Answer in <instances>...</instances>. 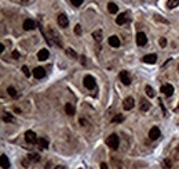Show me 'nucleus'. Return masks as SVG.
Returning a JSON list of instances; mask_svg holds the SVG:
<instances>
[{"mask_svg": "<svg viewBox=\"0 0 179 169\" xmlns=\"http://www.w3.org/2000/svg\"><path fill=\"white\" fill-rule=\"evenodd\" d=\"M106 144L110 147V148L116 150L117 147H119V136H117V134H114V133H113V134H110V136L106 139Z\"/></svg>", "mask_w": 179, "mask_h": 169, "instance_id": "f257e3e1", "label": "nucleus"}, {"mask_svg": "<svg viewBox=\"0 0 179 169\" xmlns=\"http://www.w3.org/2000/svg\"><path fill=\"white\" fill-rule=\"evenodd\" d=\"M83 83H84V86L88 89V90H92L95 87V79L91 76V75H87L84 78V81H83Z\"/></svg>", "mask_w": 179, "mask_h": 169, "instance_id": "f03ea898", "label": "nucleus"}, {"mask_svg": "<svg viewBox=\"0 0 179 169\" xmlns=\"http://www.w3.org/2000/svg\"><path fill=\"white\" fill-rule=\"evenodd\" d=\"M25 140H26L29 144H36L37 143V137H36V133L32 132V130H28L26 133H25Z\"/></svg>", "mask_w": 179, "mask_h": 169, "instance_id": "7ed1b4c3", "label": "nucleus"}, {"mask_svg": "<svg viewBox=\"0 0 179 169\" xmlns=\"http://www.w3.org/2000/svg\"><path fill=\"white\" fill-rule=\"evenodd\" d=\"M161 91H163L167 97H171L172 94H174V86H172V85H170V83L163 85V86H161Z\"/></svg>", "mask_w": 179, "mask_h": 169, "instance_id": "20e7f679", "label": "nucleus"}, {"mask_svg": "<svg viewBox=\"0 0 179 169\" xmlns=\"http://www.w3.org/2000/svg\"><path fill=\"white\" fill-rule=\"evenodd\" d=\"M33 76H35L36 79H41L45 76V69L43 68V67H37V68L33 69Z\"/></svg>", "mask_w": 179, "mask_h": 169, "instance_id": "39448f33", "label": "nucleus"}, {"mask_svg": "<svg viewBox=\"0 0 179 169\" xmlns=\"http://www.w3.org/2000/svg\"><path fill=\"white\" fill-rule=\"evenodd\" d=\"M50 35H51V37H53V42L55 43L57 46H62V42H61V37H59V33L57 32V31H54V29H50Z\"/></svg>", "mask_w": 179, "mask_h": 169, "instance_id": "423d86ee", "label": "nucleus"}, {"mask_svg": "<svg viewBox=\"0 0 179 169\" xmlns=\"http://www.w3.org/2000/svg\"><path fill=\"white\" fill-rule=\"evenodd\" d=\"M160 136H161L160 129L157 128V126H154V128L150 129V132H149V137H150V140H157Z\"/></svg>", "mask_w": 179, "mask_h": 169, "instance_id": "0eeeda50", "label": "nucleus"}, {"mask_svg": "<svg viewBox=\"0 0 179 169\" xmlns=\"http://www.w3.org/2000/svg\"><path fill=\"white\" fill-rule=\"evenodd\" d=\"M136 43H138V46H145L148 43V36L143 32H139L136 35Z\"/></svg>", "mask_w": 179, "mask_h": 169, "instance_id": "6e6552de", "label": "nucleus"}, {"mask_svg": "<svg viewBox=\"0 0 179 169\" xmlns=\"http://www.w3.org/2000/svg\"><path fill=\"white\" fill-rule=\"evenodd\" d=\"M127 21H128V13H121L117 15V18H116L117 25H124Z\"/></svg>", "mask_w": 179, "mask_h": 169, "instance_id": "1a4fd4ad", "label": "nucleus"}, {"mask_svg": "<svg viewBox=\"0 0 179 169\" xmlns=\"http://www.w3.org/2000/svg\"><path fill=\"white\" fill-rule=\"evenodd\" d=\"M58 25L62 28H66L69 25V19H67V17L65 14H59L58 15Z\"/></svg>", "mask_w": 179, "mask_h": 169, "instance_id": "9d476101", "label": "nucleus"}, {"mask_svg": "<svg viewBox=\"0 0 179 169\" xmlns=\"http://www.w3.org/2000/svg\"><path fill=\"white\" fill-rule=\"evenodd\" d=\"M134 99L132 97H127L124 100V104H123V107H124V110L125 111H128V110H132L134 108Z\"/></svg>", "mask_w": 179, "mask_h": 169, "instance_id": "9b49d317", "label": "nucleus"}, {"mask_svg": "<svg viewBox=\"0 0 179 169\" xmlns=\"http://www.w3.org/2000/svg\"><path fill=\"white\" fill-rule=\"evenodd\" d=\"M120 81L123 82V85H130L131 83V79H130V75L127 71H121L120 72Z\"/></svg>", "mask_w": 179, "mask_h": 169, "instance_id": "f8f14e48", "label": "nucleus"}, {"mask_svg": "<svg viewBox=\"0 0 179 169\" xmlns=\"http://www.w3.org/2000/svg\"><path fill=\"white\" fill-rule=\"evenodd\" d=\"M48 57H50V53L47 49H41V50L37 53V58L40 60V61H45Z\"/></svg>", "mask_w": 179, "mask_h": 169, "instance_id": "ddd939ff", "label": "nucleus"}, {"mask_svg": "<svg viewBox=\"0 0 179 169\" xmlns=\"http://www.w3.org/2000/svg\"><path fill=\"white\" fill-rule=\"evenodd\" d=\"M35 28H36V24L33 19H25V22H23V29L25 31H32Z\"/></svg>", "mask_w": 179, "mask_h": 169, "instance_id": "4468645a", "label": "nucleus"}, {"mask_svg": "<svg viewBox=\"0 0 179 169\" xmlns=\"http://www.w3.org/2000/svg\"><path fill=\"white\" fill-rule=\"evenodd\" d=\"M157 61V55L156 54H148L143 57V63H146V64H154Z\"/></svg>", "mask_w": 179, "mask_h": 169, "instance_id": "2eb2a0df", "label": "nucleus"}, {"mask_svg": "<svg viewBox=\"0 0 179 169\" xmlns=\"http://www.w3.org/2000/svg\"><path fill=\"white\" fill-rule=\"evenodd\" d=\"M150 108V103H149L146 99H142L141 103H139V110L141 111H148Z\"/></svg>", "mask_w": 179, "mask_h": 169, "instance_id": "dca6fc26", "label": "nucleus"}, {"mask_svg": "<svg viewBox=\"0 0 179 169\" xmlns=\"http://www.w3.org/2000/svg\"><path fill=\"white\" fill-rule=\"evenodd\" d=\"M107 42H109V45L112 46V47H119V46H120V40H119V37H117L116 35L110 36Z\"/></svg>", "mask_w": 179, "mask_h": 169, "instance_id": "f3484780", "label": "nucleus"}, {"mask_svg": "<svg viewBox=\"0 0 179 169\" xmlns=\"http://www.w3.org/2000/svg\"><path fill=\"white\" fill-rule=\"evenodd\" d=\"M1 168L3 169H9L10 168V161H9V158H7L6 154L1 155Z\"/></svg>", "mask_w": 179, "mask_h": 169, "instance_id": "a211bd4d", "label": "nucleus"}, {"mask_svg": "<svg viewBox=\"0 0 179 169\" xmlns=\"http://www.w3.org/2000/svg\"><path fill=\"white\" fill-rule=\"evenodd\" d=\"M65 112H66L67 115H73V114H75V107H73V104L66 103V104H65Z\"/></svg>", "mask_w": 179, "mask_h": 169, "instance_id": "6ab92c4d", "label": "nucleus"}, {"mask_svg": "<svg viewBox=\"0 0 179 169\" xmlns=\"http://www.w3.org/2000/svg\"><path fill=\"white\" fill-rule=\"evenodd\" d=\"M107 10H109V13L110 14H116L117 10H119V7H117L114 3H109V4H107Z\"/></svg>", "mask_w": 179, "mask_h": 169, "instance_id": "aec40b11", "label": "nucleus"}, {"mask_svg": "<svg viewBox=\"0 0 179 169\" xmlns=\"http://www.w3.org/2000/svg\"><path fill=\"white\" fill-rule=\"evenodd\" d=\"M92 36H94V39L98 42V43L99 42H102V31H99V29L98 31H95V32L92 33Z\"/></svg>", "mask_w": 179, "mask_h": 169, "instance_id": "412c9836", "label": "nucleus"}, {"mask_svg": "<svg viewBox=\"0 0 179 169\" xmlns=\"http://www.w3.org/2000/svg\"><path fill=\"white\" fill-rule=\"evenodd\" d=\"M37 144H39V147H41V148H48V142H47L45 139H39V140H37Z\"/></svg>", "mask_w": 179, "mask_h": 169, "instance_id": "4be33fe9", "label": "nucleus"}, {"mask_svg": "<svg viewBox=\"0 0 179 169\" xmlns=\"http://www.w3.org/2000/svg\"><path fill=\"white\" fill-rule=\"evenodd\" d=\"M168 9H175L179 6V0H168Z\"/></svg>", "mask_w": 179, "mask_h": 169, "instance_id": "5701e85b", "label": "nucleus"}, {"mask_svg": "<svg viewBox=\"0 0 179 169\" xmlns=\"http://www.w3.org/2000/svg\"><path fill=\"white\" fill-rule=\"evenodd\" d=\"M39 160H40V157L37 155V154H31V155L28 157V161H29V164H31V162H37Z\"/></svg>", "mask_w": 179, "mask_h": 169, "instance_id": "b1692460", "label": "nucleus"}, {"mask_svg": "<svg viewBox=\"0 0 179 169\" xmlns=\"http://www.w3.org/2000/svg\"><path fill=\"white\" fill-rule=\"evenodd\" d=\"M145 91H146V94H148L150 99H152V97H154V90H153L150 86H146V87H145Z\"/></svg>", "mask_w": 179, "mask_h": 169, "instance_id": "393cba45", "label": "nucleus"}, {"mask_svg": "<svg viewBox=\"0 0 179 169\" xmlns=\"http://www.w3.org/2000/svg\"><path fill=\"white\" fill-rule=\"evenodd\" d=\"M3 121H4V122H13V121H14V118H13V115L7 112V114H4V115H3Z\"/></svg>", "mask_w": 179, "mask_h": 169, "instance_id": "a878e982", "label": "nucleus"}, {"mask_svg": "<svg viewBox=\"0 0 179 169\" xmlns=\"http://www.w3.org/2000/svg\"><path fill=\"white\" fill-rule=\"evenodd\" d=\"M7 93H9L11 97H17V90H15L13 86H10L9 89H7Z\"/></svg>", "mask_w": 179, "mask_h": 169, "instance_id": "bb28decb", "label": "nucleus"}, {"mask_svg": "<svg viewBox=\"0 0 179 169\" xmlns=\"http://www.w3.org/2000/svg\"><path fill=\"white\" fill-rule=\"evenodd\" d=\"M123 121H124V117H123V115H116V117H113V119H112V122H114V124H116V122H123Z\"/></svg>", "mask_w": 179, "mask_h": 169, "instance_id": "cd10ccee", "label": "nucleus"}, {"mask_svg": "<svg viewBox=\"0 0 179 169\" xmlns=\"http://www.w3.org/2000/svg\"><path fill=\"white\" fill-rule=\"evenodd\" d=\"M163 166H164L166 169H170L171 168V161L168 160V158H166V160L163 161Z\"/></svg>", "mask_w": 179, "mask_h": 169, "instance_id": "c85d7f7f", "label": "nucleus"}, {"mask_svg": "<svg viewBox=\"0 0 179 169\" xmlns=\"http://www.w3.org/2000/svg\"><path fill=\"white\" fill-rule=\"evenodd\" d=\"M22 72L25 73V75H26L28 78H29V76H31V71H29V68H28L26 65H23V67H22Z\"/></svg>", "mask_w": 179, "mask_h": 169, "instance_id": "c756f323", "label": "nucleus"}, {"mask_svg": "<svg viewBox=\"0 0 179 169\" xmlns=\"http://www.w3.org/2000/svg\"><path fill=\"white\" fill-rule=\"evenodd\" d=\"M70 1L75 7H79V6H81V3H83V0H70Z\"/></svg>", "mask_w": 179, "mask_h": 169, "instance_id": "7c9ffc66", "label": "nucleus"}, {"mask_svg": "<svg viewBox=\"0 0 179 169\" xmlns=\"http://www.w3.org/2000/svg\"><path fill=\"white\" fill-rule=\"evenodd\" d=\"M154 19H156V21H160V22L168 24V21H167L166 18H163V17H158V15H154Z\"/></svg>", "mask_w": 179, "mask_h": 169, "instance_id": "2f4dec72", "label": "nucleus"}, {"mask_svg": "<svg viewBox=\"0 0 179 169\" xmlns=\"http://www.w3.org/2000/svg\"><path fill=\"white\" fill-rule=\"evenodd\" d=\"M158 43H160L161 47H166V46H167V39H166V37H161L160 40H158Z\"/></svg>", "mask_w": 179, "mask_h": 169, "instance_id": "473e14b6", "label": "nucleus"}, {"mask_svg": "<svg viewBox=\"0 0 179 169\" xmlns=\"http://www.w3.org/2000/svg\"><path fill=\"white\" fill-rule=\"evenodd\" d=\"M66 53H67L69 55H70V57H73V58H76V57H77V54H76V53H75L73 50H72V49H67Z\"/></svg>", "mask_w": 179, "mask_h": 169, "instance_id": "72a5a7b5", "label": "nucleus"}, {"mask_svg": "<svg viewBox=\"0 0 179 169\" xmlns=\"http://www.w3.org/2000/svg\"><path fill=\"white\" fill-rule=\"evenodd\" d=\"M75 32H76V35H81V27L80 25H76V27H75Z\"/></svg>", "mask_w": 179, "mask_h": 169, "instance_id": "f704fd0d", "label": "nucleus"}, {"mask_svg": "<svg viewBox=\"0 0 179 169\" xmlns=\"http://www.w3.org/2000/svg\"><path fill=\"white\" fill-rule=\"evenodd\" d=\"M13 58H19V53H18L17 50L13 51Z\"/></svg>", "mask_w": 179, "mask_h": 169, "instance_id": "c9c22d12", "label": "nucleus"}, {"mask_svg": "<svg viewBox=\"0 0 179 169\" xmlns=\"http://www.w3.org/2000/svg\"><path fill=\"white\" fill-rule=\"evenodd\" d=\"M101 169H107V165L105 164V162H102V164H101Z\"/></svg>", "mask_w": 179, "mask_h": 169, "instance_id": "e433bc0d", "label": "nucleus"}, {"mask_svg": "<svg viewBox=\"0 0 179 169\" xmlns=\"http://www.w3.org/2000/svg\"><path fill=\"white\" fill-rule=\"evenodd\" d=\"M55 169H65V168H63V166H57Z\"/></svg>", "mask_w": 179, "mask_h": 169, "instance_id": "4c0bfd02", "label": "nucleus"}, {"mask_svg": "<svg viewBox=\"0 0 179 169\" xmlns=\"http://www.w3.org/2000/svg\"><path fill=\"white\" fill-rule=\"evenodd\" d=\"M178 111H179V107H178Z\"/></svg>", "mask_w": 179, "mask_h": 169, "instance_id": "58836bf2", "label": "nucleus"}]
</instances>
